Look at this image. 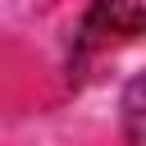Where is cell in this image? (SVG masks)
<instances>
[{
    "label": "cell",
    "instance_id": "cell-1",
    "mask_svg": "<svg viewBox=\"0 0 146 146\" xmlns=\"http://www.w3.org/2000/svg\"><path fill=\"white\" fill-rule=\"evenodd\" d=\"M137 32H141V0H96L82 18L78 50L91 55V50H105L114 41H132Z\"/></svg>",
    "mask_w": 146,
    "mask_h": 146
}]
</instances>
